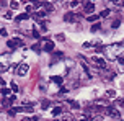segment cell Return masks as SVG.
<instances>
[{
  "label": "cell",
  "mask_w": 124,
  "mask_h": 121,
  "mask_svg": "<svg viewBox=\"0 0 124 121\" xmlns=\"http://www.w3.org/2000/svg\"><path fill=\"white\" fill-rule=\"evenodd\" d=\"M78 18H80V15H75V13H65V16H64L67 23H75Z\"/></svg>",
  "instance_id": "6da1fadb"
},
{
  "label": "cell",
  "mask_w": 124,
  "mask_h": 121,
  "mask_svg": "<svg viewBox=\"0 0 124 121\" xmlns=\"http://www.w3.org/2000/svg\"><path fill=\"white\" fill-rule=\"evenodd\" d=\"M0 31H2V33H0V34H2V36H7V30H5V28H2V30H0Z\"/></svg>",
  "instance_id": "d4e9b609"
},
{
  "label": "cell",
  "mask_w": 124,
  "mask_h": 121,
  "mask_svg": "<svg viewBox=\"0 0 124 121\" xmlns=\"http://www.w3.org/2000/svg\"><path fill=\"white\" fill-rule=\"evenodd\" d=\"M69 5H70V8H75V7H78V5H80V2H70Z\"/></svg>",
  "instance_id": "e0dca14e"
},
{
  "label": "cell",
  "mask_w": 124,
  "mask_h": 121,
  "mask_svg": "<svg viewBox=\"0 0 124 121\" xmlns=\"http://www.w3.org/2000/svg\"><path fill=\"white\" fill-rule=\"evenodd\" d=\"M43 49H44V51H47V52H51L52 49H54V43H52L51 39H44V41H43Z\"/></svg>",
  "instance_id": "7a4b0ae2"
},
{
  "label": "cell",
  "mask_w": 124,
  "mask_h": 121,
  "mask_svg": "<svg viewBox=\"0 0 124 121\" xmlns=\"http://www.w3.org/2000/svg\"><path fill=\"white\" fill-rule=\"evenodd\" d=\"M106 113H108V115H111V116H114V118H119V115H121L114 106H108V108H106Z\"/></svg>",
  "instance_id": "8992f818"
},
{
  "label": "cell",
  "mask_w": 124,
  "mask_h": 121,
  "mask_svg": "<svg viewBox=\"0 0 124 121\" xmlns=\"http://www.w3.org/2000/svg\"><path fill=\"white\" fill-rule=\"evenodd\" d=\"M33 49H34V51H36V52H39V51H41V48H39V46H33Z\"/></svg>",
  "instance_id": "4316f807"
},
{
  "label": "cell",
  "mask_w": 124,
  "mask_h": 121,
  "mask_svg": "<svg viewBox=\"0 0 124 121\" xmlns=\"http://www.w3.org/2000/svg\"><path fill=\"white\" fill-rule=\"evenodd\" d=\"M100 18V15H92V16H88V21H95V20H98Z\"/></svg>",
  "instance_id": "9a60e30c"
},
{
  "label": "cell",
  "mask_w": 124,
  "mask_h": 121,
  "mask_svg": "<svg viewBox=\"0 0 124 121\" xmlns=\"http://www.w3.org/2000/svg\"><path fill=\"white\" fill-rule=\"evenodd\" d=\"M119 25H121V20H114V21H113V28H119Z\"/></svg>",
  "instance_id": "5bb4252c"
},
{
  "label": "cell",
  "mask_w": 124,
  "mask_h": 121,
  "mask_svg": "<svg viewBox=\"0 0 124 121\" xmlns=\"http://www.w3.org/2000/svg\"><path fill=\"white\" fill-rule=\"evenodd\" d=\"M52 82H56L57 85H62V77H52Z\"/></svg>",
  "instance_id": "4fadbf2b"
},
{
  "label": "cell",
  "mask_w": 124,
  "mask_h": 121,
  "mask_svg": "<svg viewBox=\"0 0 124 121\" xmlns=\"http://www.w3.org/2000/svg\"><path fill=\"white\" fill-rule=\"evenodd\" d=\"M121 5H123V7H124V2H121Z\"/></svg>",
  "instance_id": "f546056e"
},
{
  "label": "cell",
  "mask_w": 124,
  "mask_h": 121,
  "mask_svg": "<svg viewBox=\"0 0 124 121\" xmlns=\"http://www.w3.org/2000/svg\"><path fill=\"white\" fill-rule=\"evenodd\" d=\"M80 121H90V120H88L87 116H82V120H80Z\"/></svg>",
  "instance_id": "f1b7e54d"
},
{
  "label": "cell",
  "mask_w": 124,
  "mask_h": 121,
  "mask_svg": "<svg viewBox=\"0 0 124 121\" xmlns=\"http://www.w3.org/2000/svg\"><path fill=\"white\" fill-rule=\"evenodd\" d=\"M118 61H119V64H123V65H124V57H123V56H119Z\"/></svg>",
  "instance_id": "cb8c5ba5"
},
{
  "label": "cell",
  "mask_w": 124,
  "mask_h": 121,
  "mask_svg": "<svg viewBox=\"0 0 124 121\" xmlns=\"http://www.w3.org/2000/svg\"><path fill=\"white\" fill-rule=\"evenodd\" d=\"M108 15H109V10H103V12H101V15H100V16H108Z\"/></svg>",
  "instance_id": "7402d4cb"
},
{
  "label": "cell",
  "mask_w": 124,
  "mask_h": 121,
  "mask_svg": "<svg viewBox=\"0 0 124 121\" xmlns=\"http://www.w3.org/2000/svg\"><path fill=\"white\" fill-rule=\"evenodd\" d=\"M16 72H18V75L25 77L26 74H28V65H26V64H21V65L18 67V70H16Z\"/></svg>",
  "instance_id": "52a82bcc"
},
{
  "label": "cell",
  "mask_w": 124,
  "mask_h": 121,
  "mask_svg": "<svg viewBox=\"0 0 124 121\" xmlns=\"http://www.w3.org/2000/svg\"><path fill=\"white\" fill-rule=\"evenodd\" d=\"M105 97L106 98H114V97H116V92H114V90H106Z\"/></svg>",
  "instance_id": "30bf717a"
},
{
  "label": "cell",
  "mask_w": 124,
  "mask_h": 121,
  "mask_svg": "<svg viewBox=\"0 0 124 121\" xmlns=\"http://www.w3.org/2000/svg\"><path fill=\"white\" fill-rule=\"evenodd\" d=\"M16 20H18V21H25V20H28V13H21V15H18Z\"/></svg>",
  "instance_id": "7c38bea8"
},
{
  "label": "cell",
  "mask_w": 124,
  "mask_h": 121,
  "mask_svg": "<svg viewBox=\"0 0 124 121\" xmlns=\"http://www.w3.org/2000/svg\"><path fill=\"white\" fill-rule=\"evenodd\" d=\"M92 61H93V64H95V65H98V67H101V69H106V62L101 57L95 56V57H92Z\"/></svg>",
  "instance_id": "3957f363"
},
{
  "label": "cell",
  "mask_w": 124,
  "mask_h": 121,
  "mask_svg": "<svg viewBox=\"0 0 124 121\" xmlns=\"http://www.w3.org/2000/svg\"><path fill=\"white\" fill-rule=\"evenodd\" d=\"M15 111H18V113H33V106H18V108H15Z\"/></svg>",
  "instance_id": "ba28073f"
},
{
  "label": "cell",
  "mask_w": 124,
  "mask_h": 121,
  "mask_svg": "<svg viewBox=\"0 0 124 121\" xmlns=\"http://www.w3.org/2000/svg\"><path fill=\"white\" fill-rule=\"evenodd\" d=\"M8 93H10V90H8V89H2V97L8 95Z\"/></svg>",
  "instance_id": "ffe728a7"
},
{
  "label": "cell",
  "mask_w": 124,
  "mask_h": 121,
  "mask_svg": "<svg viewBox=\"0 0 124 121\" xmlns=\"http://www.w3.org/2000/svg\"><path fill=\"white\" fill-rule=\"evenodd\" d=\"M33 36H34V38H39V33H38L36 30H34V31H33Z\"/></svg>",
  "instance_id": "83f0119b"
},
{
  "label": "cell",
  "mask_w": 124,
  "mask_h": 121,
  "mask_svg": "<svg viewBox=\"0 0 124 121\" xmlns=\"http://www.w3.org/2000/svg\"><path fill=\"white\" fill-rule=\"evenodd\" d=\"M62 121H75V120H74V116H72V115L64 113V115H62Z\"/></svg>",
  "instance_id": "9c48e42d"
},
{
  "label": "cell",
  "mask_w": 124,
  "mask_h": 121,
  "mask_svg": "<svg viewBox=\"0 0 124 121\" xmlns=\"http://www.w3.org/2000/svg\"><path fill=\"white\" fill-rule=\"evenodd\" d=\"M12 90H13V92H18V87H16V83H13V82H12Z\"/></svg>",
  "instance_id": "603a6c76"
},
{
  "label": "cell",
  "mask_w": 124,
  "mask_h": 121,
  "mask_svg": "<svg viewBox=\"0 0 124 121\" xmlns=\"http://www.w3.org/2000/svg\"><path fill=\"white\" fill-rule=\"evenodd\" d=\"M21 44H23V41H21V39H18V38H15V39H12V41H8V48H10V49L16 48V46H21Z\"/></svg>",
  "instance_id": "5b68a950"
},
{
  "label": "cell",
  "mask_w": 124,
  "mask_h": 121,
  "mask_svg": "<svg viewBox=\"0 0 124 121\" xmlns=\"http://www.w3.org/2000/svg\"><path fill=\"white\" fill-rule=\"evenodd\" d=\"M83 12L85 13H93L95 12V3H93V2H87L85 7H83Z\"/></svg>",
  "instance_id": "277c9868"
},
{
  "label": "cell",
  "mask_w": 124,
  "mask_h": 121,
  "mask_svg": "<svg viewBox=\"0 0 124 121\" xmlns=\"http://www.w3.org/2000/svg\"><path fill=\"white\" fill-rule=\"evenodd\" d=\"M100 28H101V25H100V23H96V25L92 26V31H96V30H100Z\"/></svg>",
  "instance_id": "ac0fdd59"
},
{
  "label": "cell",
  "mask_w": 124,
  "mask_h": 121,
  "mask_svg": "<svg viewBox=\"0 0 124 121\" xmlns=\"http://www.w3.org/2000/svg\"><path fill=\"white\" fill-rule=\"evenodd\" d=\"M5 16H7V20H12V12H7Z\"/></svg>",
  "instance_id": "484cf974"
},
{
  "label": "cell",
  "mask_w": 124,
  "mask_h": 121,
  "mask_svg": "<svg viewBox=\"0 0 124 121\" xmlns=\"http://www.w3.org/2000/svg\"><path fill=\"white\" fill-rule=\"evenodd\" d=\"M10 7H12L13 10H16V8L20 7V3H18V2H12V3H10Z\"/></svg>",
  "instance_id": "2e32d148"
},
{
  "label": "cell",
  "mask_w": 124,
  "mask_h": 121,
  "mask_svg": "<svg viewBox=\"0 0 124 121\" xmlns=\"http://www.w3.org/2000/svg\"><path fill=\"white\" fill-rule=\"evenodd\" d=\"M52 115H54V116L62 115V106H54V110H52Z\"/></svg>",
  "instance_id": "8fae6325"
},
{
  "label": "cell",
  "mask_w": 124,
  "mask_h": 121,
  "mask_svg": "<svg viewBox=\"0 0 124 121\" xmlns=\"http://www.w3.org/2000/svg\"><path fill=\"white\" fill-rule=\"evenodd\" d=\"M69 103H70V105H72L74 108H77V110L80 108V105H78V103H77V102H69Z\"/></svg>",
  "instance_id": "44dd1931"
},
{
  "label": "cell",
  "mask_w": 124,
  "mask_h": 121,
  "mask_svg": "<svg viewBox=\"0 0 124 121\" xmlns=\"http://www.w3.org/2000/svg\"><path fill=\"white\" fill-rule=\"evenodd\" d=\"M41 106H43V110H44V108H47V106H49V102H47V100H44V102L41 103Z\"/></svg>",
  "instance_id": "d6986e66"
}]
</instances>
